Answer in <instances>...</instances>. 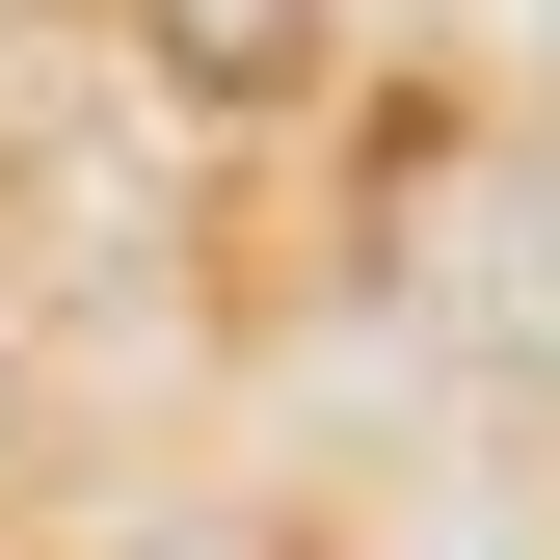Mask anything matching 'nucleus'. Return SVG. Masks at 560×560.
<instances>
[{"mask_svg":"<svg viewBox=\"0 0 560 560\" xmlns=\"http://www.w3.org/2000/svg\"><path fill=\"white\" fill-rule=\"evenodd\" d=\"M133 27H161V54H187V81H214V107H241V81H294V54H320V0H133Z\"/></svg>","mask_w":560,"mask_h":560,"instance_id":"obj_1","label":"nucleus"}]
</instances>
